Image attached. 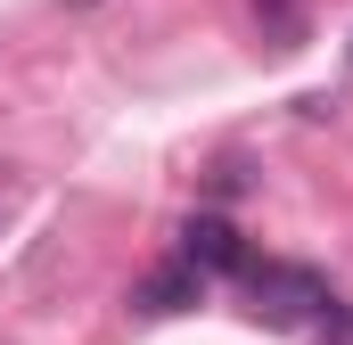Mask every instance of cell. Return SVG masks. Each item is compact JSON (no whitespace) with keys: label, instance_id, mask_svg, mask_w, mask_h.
<instances>
[{"label":"cell","instance_id":"obj_1","mask_svg":"<svg viewBox=\"0 0 353 345\" xmlns=\"http://www.w3.org/2000/svg\"><path fill=\"white\" fill-rule=\"evenodd\" d=\"M247 288H255V313L263 321H279V329H296V321H329V279L321 271H304V263H247L239 271Z\"/></svg>","mask_w":353,"mask_h":345},{"label":"cell","instance_id":"obj_2","mask_svg":"<svg viewBox=\"0 0 353 345\" xmlns=\"http://www.w3.org/2000/svg\"><path fill=\"white\" fill-rule=\"evenodd\" d=\"M181 263L189 271H247V247H239V230L222 214H189L181 222Z\"/></svg>","mask_w":353,"mask_h":345},{"label":"cell","instance_id":"obj_3","mask_svg":"<svg viewBox=\"0 0 353 345\" xmlns=\"http://www.w3.org/2000/svg\"><path fill=\"white\" fill-rule=\"evenodd\" d=\"M197 296H205V271L165 263V271H148V279H140V296H132V304H140V313H189Z\"/></svg>","mask_w":353,"mask_h":345},{"label":"cell","instance_id":"obj_4","mask_svg":"<svg viewBox=\"0 0 353 345\" xmlns=\"http://www.w3.org/2000/svg\"><path fill=\"white\" fill-rule=\"evenodd\" d=\"M255 8H263L271 25H296V8H304V0H255Z\"/></svg>","mask_w":353,"mask_h":345}]
</instances>
